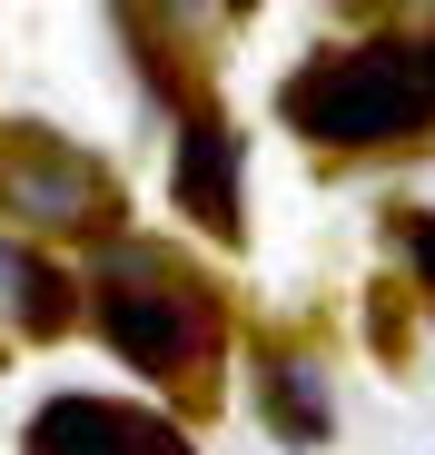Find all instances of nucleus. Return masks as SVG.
<instances>
[{"instance_id": "0eeeda50", "label": "nucleus", "mask_w": 435, "mask_h": 455, "mask_svg": "<svg viewBox=\"0 0 435 455\" xmlns=\"http://www.w3.org/2000/svg\"><path fill=\"white\" fill-rule=\"evenodd\" d=\"M0 297L20 307V327H30V337H59V327H69V277H59L50 258L0 248Z\"/></svg>"}, {"instance_id": "7ed1b4c3", "label": "nucleus", "mask_w": 435, "mask_h": 455, "mask_svg": "<svg viewBox=\"0 0 435 455\" xmlns=\"http://www.w3.org/2000/svg\"><path fill=\"white\" fill-rule=\"evenodd\" d=\"M0 198L40 228H109L119 218V188L80 159V148H59L50 129H11L0 139Z\"/></svg>"}, {"instance_id": "20e7f679", "label": "nucleus", "mask_w": 435, "mask_h": 455, "mask_svg": "<svg viewBox=\"0 0 435 455\" xmlns=\"http://www.w3.org/2000/svg\"><path fill=\"white\" fill-rule=\"evenodd\" d=\"M30 455H188V435L149 406H99V396H50L30 416Z\"/></svg>"}, {"instance_id": "6e6552de", "label": "nucleus", "mask_w": 435, "mask_h": 455, "mask_svg": "<svg viewBox=\"0 0 435 455\" xmlns=\"http://www.w3.org/2000/svg\"><path fill=\"white\" fill-rule=\"evenodd\" d=\"M396 248H406V267H415L425 297H435V208H396Z\"/></svg>"}, {"instance_id": "1a4fd4ad", "label": "nucleus", "mask_w": 435, "mask_h": 455, "mask_svg": "<svg viewBox=\"0 0 435 455\" xmlns=\"http://www.w3.org/2000/svg\"><path fill=\"white\" fill-rule=\"evenodd\" d=\"M425 69H435V40H425Z\"/></svg>"}, {"instance_id": "f03ea898", "label": "nucleus", "mask_w": 435, "mask_h": 455, "mask_svg": "<svg viewBox=\"0 0 435 455\" xmlns=\"http://www.w3.org/2000/svg\"><path fill=\"white\" fill-rule=\"evenodd\" d=\"M287 129L297 139H327V148H386L406 129L435 119V69L425 50L406 40H376V50H336V60H307L287 80Z\"/></svg>"}, {"instance_id": "39448f33", "label": "nucleus", "mask_w": 435, "mask_h": 455, "mask_svg": "<svg viewBox=\"0 0 435 455\" xmlns=\"http://www.w3.org/2000/svg\"><path fill=\"white\" fill-rule=\"evenodd\" d=\"M169 179H178V208L208 228V238H238V129H228V119L198 109V119L178 129V169H169Z\"/></svg>"}, {"instance_id": "423d86ee", "label": "nucleus", "mask_w": 435, "mask_h": 455, "mask_svg": "<svg viewBox=\"0 0 435 455\" xmlns=\"http://www.w3.org/2000/svg\"><path fill=\"white\" fill-rule=\"evenodd\" d=\"M257 406H267V426H277L287 445H327V435H336V416H327V396H317V366L287 356V347L257 356Z\"/></svg>"}, {"instance_id": "f257e3e1", "label": "nucleus", "mask_w": 435, "mask_h": 455, "mask_svg": "<svg viewBox=\"0 0 435 455\" xmlns=\"http://www.w3.org/2000/svg\"><path fill=\"white\" fill-rule=\"evenodd\" d=\"M90 297H99V337L149 376V387H198L218 366V297L188 267H169L159 248H119L90 277Z\"/></svg>"}]
</instances>
